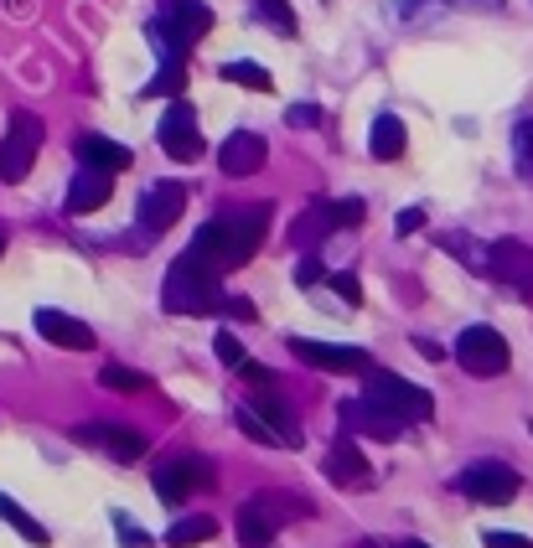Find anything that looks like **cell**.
Returning a JSON list of instances; mask_svg holds the SVG:
<instances>
[{"label":"cell","instance_id":"obj_1","mask_svg":"<svg viewBox=\"0 0 533 548\" xmlns=\"http://www.w3.org/2000/svg\"><path fill=\"white\" fill-rule=\"evenodd\" d=\"M223 274H213L207 264H197L192 254H182L171 269H166V290H161V300H166V311L171 316H207V311H218L223 306Z\"/></svg>","mask_w":533,"mask_h":548},{"label":"cell","instance_id":"obj_2","mask_svg":"<svg viewBox=\"0 0 533 548\" xmlns=\"http://www.w3.org/2000/svg\"><path fill=\"white\" fill-rule=\"evenodd\" d=\"M270 202H249L239 212H223V233H228V254H223V274L228 269H244L259 249H264V233H270Z\"/></svg>","mask_w":533,"mask_h":548},{"label":"cell","instance_id":"obj_3","mask_svg":"<svg viewBox=\"0 0 533 548\" xmlns=\"http://www.w3.org/2000/svg\"><path fill=\"white\" fill-rule=\"evenodd\" d=\"M368 399H378L389 414H399L404 424H425L435 414V399L420 388V383H409L399 373H383V368H368Z\"/></svg>","mask_w":533,"mask_h":548},{"label":"cell","instance_id":"obj_4","mask_svg":"<svg viewBox=\"0 0 533 548\" xmlns=\"http://www.w3.org/2000/svg\"><path fill=\"white\" fill-rule=\"evenodd\" d=\"M42 119L37 114H11L6 125V140H0V181L6 187H16V181H26V171H32V161L42 156Z\"/></svg>","mask_w":533,"mask_h":548},{"label":"cell","instance_id":"obj_5","mask_svg":"<svg viewBox=\"0 0 533 548\" xmlns=\"http://www.w3.org/2000/svg\"><path fill=\"white\" fill-rule=\"evenodd\" d=\"M456 362L471 378H502V373H508V362H513V352H508V342H502V331L466 326L456 337Z\"/></svg>","mask_w":533,"mask_h":548},{"label":"cell","instance_id":"obj_6","mask_svg":"<svg viewBox=\"0 0 533 548\" xmlns=\"http://www.w3.org/2000/svg\"><path fill=\"white\" fill-rule=\"evenodd\" d=\"M151 486H156V497H161L166 507H182V502L197 492V486H213V466H207L202 455H171V461L156 466Z\"/></svg>","mask_w":533,"mask_h":548},{"label":"cell","instance_id":"obj_7","mask_svg":"<svg viewBox=\"0 0 533 548\" xmlns=\"http://www.w3.org/2000/svg\"><path fill=\"white\" fill-rule=\"evenodd\" d=\"M156 135H161V150L171 161H197L202 156V119H197V109L187 99H171V109L161 114Z\"/></svg>","mask_w":533,"mask_h":548},{"label":"cell","instance_id":"obj_8","mask_svg":"<svg viewBox=\"0 0 533 548\" xmlns=\"http://www.w3.org/2000/svg\"><path fill=\"white\" fill-rule=\"evenodd\" d=\"M461 492L471 502H487V507H508L518 497V471L513 466H502V461H477V466H466L461 471Z\"/></svg>","mask_w":533,"mask_h":548},{"label":"cell","instance_id":"obj_9","mask_svg":"<svg viewBox=\"0 0 533 548\" xmlns=\"http://www.w3.org/2000/svg\"><path fill=\"white\" fill-rule=\"evenodd\" d=\"M290 352L316 373H368L373 357L363 347H342V342H311V337H290Z\"/></svg>","mask_w":533,"mask_h":548},{"label":"cell","instance_id":"obj_10","mask_svg":"<svg viewBox=\"0 0 533 548\" xmlns=\"http://www.w3.org/2000/svg\"><path fill=\"white\" fill-rule=\"evenodd\" d=\"M182 207H187V187H182V181H156V187L140 192L135 223H140V233H166L176 218H182Z\"/></svg>","mask_w":533,"mask_h":548},{"label":"cell","instance_id":"obj_11","mask_svg":"<svg viewBox=\"0 0 533 548\" xmlns=\"http://www.w3.org/2000/svg\"><path fill=\"white\" fill-rule=\"evenodd\" d=\"M342 430L347 435H363V440H399V430H404V419L399 414H389L378 399H347L342 404Z\"/></svg>","mask_w":533,"mask_h":548},{"label":"cell","instance_id":"obj_12","mask_svg":"<svg viewBox=\"0 0 533 548\" xmlns=\"http://www.w3.org/2000/svg\"><path fill=\"white\" fill-rule=\"evenodd\" d=\"M487 274L502 285H513V290H528L533 285V249L518 238H497L487 243Z\"/></svg>","mask_w":533,"mask_h":548},{"label":"cell","instance_id":"obj_13","mask_svg":"<svg viewBox=\"0 0 533 548\" xmlns=\"http://www.w3.org/2000/svg\"><path fill=\"white\" fill-rule=\"evenodd\" d=\"M264 161H270V145H264L254 130H233V135L218 145L223 176H254V171H264Z\"/></svg>","mask_w":533,"mask_h":548},{"label":"cell","instance_id":"obj_14","mask_svg":"<svg viewBox=\"0 0 533 548\" xmlns=\"http://www.w3.org/2000/svg\"><path fill=\"white\" fill-rule=\"evenodd\" d=\"M78 440L83 445H99L120 466H130V461H140V455H145V435L125 430V424H78Z\"/></svg>","mask_w":533,"mask_h":548},{"label":"cell","instance_id":"obj_15","mask_svg":"<svg viewBox=\"0 0 533 548\" xmlns=\"http://www.w3.org/2000/svg\"><path fill=\"white\" fill-rule=\"evenodd\" d=\"M37 331H42L52 347H63V352H94V331H88L78 316H68V311L42 306L37 311Z\"/></svg>","mask_w":533,"mask_h":548},{"label":"cell","instance_id":"obj_16","mask_svg":"<svg viewBox=\"0 0 533 548\" xmlns=\"http://www.w3.org/2000/svg\"><path fill=\"white\" fill-rule=\"evenodd\" d=\"M114 197V171H94V166H78L73 187H68V212H99Z\"/></svg>","mask_w":533,"mask_h":548},{"label":"cell","instance_id":"obj_17","mask_svg":"<svg viewBox=\"0 0 533 548\" xmlns=\"http://www.w3.org/2000/svg\"><path fill=\"white\" fill-rule=\"evenodd\" d=\"M249 409L264 419V424H270V430H275V440L280 445H301V424H295L290 419V404L280 399V393L270 388V383H264L259 393H254V399H249Z\"/></svg>","mask_w":533,"mask_h":548},{"label":"cell","instance_id":"obj_18","mask_svg":"<svg viewBox=\"0 0 533 548\" xmlns=\"http://www.w3.org/2000/svg\"><path fill=\"white\" fill-rule=\"evenodd\" d=\"M239 543L244 548H270L275 543V533H280V523H275V512H270V502L264 497H254V502H244L239 507Z\"/></svg>","mask_w":533,"mask_h":548},{"label":"cell","instance_id":"obj_19","mask_svg":"<svg viewBox=\"0 0 533 548\" xmlns=\"http://www.w3.org/2000/svg\"><path fill=\"white\" fill-rule=\"evenodd\" d=\"M78 161H83V166H94V171H114V176L135 166L130 145H120V140H104V135H83V140H78Z\"/></svg>","mask_w":533,"mask_h":548},{"label":"cell","instance_id":"obj_20","mask_svg":"<svg viewBox=\"0 0 533 548\" xmlns=\"http://www.w3.org/2000/svg\"><path fill=\"white\" fill-rule=\"evenodd\" d=\"M337 233V218H332V202H311L301 218L290 223V243L295 249H321V238Z\"/></svg>","mask_w":533,"mask_h":548},{"label":"cell","instance_id":"obj_21","mask_svg":"<svg viewBox=\"0 0 533 548\" xmlns=\"http://www.w3.org/2000/svg\"><path fill=\"white\" fill-rule=\"evenodd\" d=\"M145 37H151V47H156V57L161 63H187V52H192V37L176 26L171 16H156L151 26H145Z\"/></svg>","mask_w":533,"mask_h":548},{"label":"cell","instance_id":"obj_22","mask_svg":"<svg viewBox=\"0 0 533 548\" xmlns=\"http://www.w3.org/2000/svg\"><path fill=\"white\" fill-rule=\"evenodd\" d=\"M368 150H373L378 161H399L404 150H409L404 119H399V114H378V119H373V135H368Z\"/></svg>","mask_w":533,"mask_h":548},{"label":"cell","instance_id":"obj_23","mask_svg":"<svg viewBox=\"0 0 533 548\" xmlns=\"http://www.w3.org/2000/svg\"><path fill=\"white\" fill-rule=\"evenodd\" d=\"M187 254H192L197 264H207L213 274H223V254H228V233H223V218L202 223V228L192 233V243H187Z\"/></svg>","mask_w":533,"mask_h":548},{"label":"cell","instance_id":"obj_24","mask_svg":"<svg viewBox=\"0 0 533 548\" xmlns=\"http://www.w3.org/2000/svg\"><path fill=\"white\" fill-rule=\"evenodd\" d=\"M327 471H332V481H342V486H358V481H368V461H363V450L352 445V435H342V440L332 445V455H327Z\"/></svg>","mask_w":533,"mask_h":548},{"label":"cell","instance_id":"obj_25","mask_svg":"<svg viewBox=\"0 0 533 548\" xmlns=\"http://www.w3.org/2000/svg\"><path fill=\"white\" fill-rule=\"evenodd\" d=\"M161 16H171V21L192 37V42L213 32V11H207L202 0H161Z\"/></svg>","mask_w":533,"mask_h":548},{"label":"cell","instance_id":"obj_26","mask_svg":"<svg viewBox=\"0 0 533 548\" xmlns=\"http://www.w3.org/2000/svg\"><path fill=\"white\" fill-rule=\"evenodd\" d=\"M213 533H218V523L207 512H197V517H176V523L166 528V543L171 548H192V543H207Z\"/></svg>","mask_w":533,"mask_h":548},{"label":"cell","instance_id":"obj_27","mask_svg":"<svg viewBox=\"0 0 533 548\" xmlns=\"http://www.w3.org/2000/svg\"><path fill=\"white\" fill-rule=\"evenodd\" d=\"M0 517H6V523H11V528H16L26 543H37V548H47V543H52V538H47V528H42V523H37V517L26 512L21 502H11L6 492H0Z\"/></svg>","mask_w":533,"mask_h":548},{"label":"cell","instance_id":"obj_28","mask_svg":"<svg viewBox=\"0 0 533 548\" xmlns=\"http://www.w3.org/2000/svg\"><path fill=\"white\" fill-rule=\"evenodd\" d=\"M218 73H223V83H239V88H254V94H270V88H275L270 68H259V63H249V57H239V63H223Z\"/></svg>","mask_w":533,"mask_h":548},{"label":"cell","instance_id":"obj_29","mask_svg":"<svg viewBox=\"0 0 533 548\" xmlns=\"http://www.w3.org/2000/svg\"><path fill=\"white\" fill-rule=\"evenodd\" d=\"M182 88H187V63H161L145 94H151V99H156V94H161V99H182Z\"/></svg>","mask_w":533,"mask_h":548},{"label":"cell","instance_id":"obj_30","mask_svg":"<svg viewBox=\"0 0 533 548\" xmlns=\"http://www.w3.org/2000/svg\"><path fill=\"white\" fill-rule=\"evenodd\" d=\"M99 388H109V393H140V388H145V373L125 368V362H104Z\"/></svg>","mask_w":533,"mask_h":548},{"label":"cell","instance_id":"obj_31","mask_svg":"<svg viewBox=\"0 0 533 548\" xmlns=\"http://www.w3.org/2000/svg\"><path fill=\"white\" fill-rule=\"evenodd\" d=\"M513 150H518V176L533 181V119H518L513 125Z\"/></svg>","mask_w":533,"mask_h":548},{"label":"cell","instance_id":"obj_32","mask_svg":"<svg viewBox=\"0 0 533 548\" xmlns=\"http://www.w3.org/2000/svg\"><path fill=\"white\" fill-rule=\"evenodd\" d=\"M233 424H239V430H244L249 440H259V445H280V440H275V430H270V424H264V419L249 409V404H239V409H233Z\"/></svg>","mask_w":533,"mask_h":548},{"label":"cell","instance_id":"obj_33","mask_svg":"<svg viewBox=\"0 0 533 548\" xmlns=\"http://www.w3.org/2000/svg\"><path fill=\"white\" fill-rule=\"evenodd\" d=\"M440 243H446V249L466 264V269H477V274H487V254H477V243H471L466 233H446V238H440Z\"/></svg>","mask_w":533,"mask_h":548},{"label":"cell","instance_id":"obj_34","mask_svg":"<svg viewBox=\"0 0 533 548\" xmlns=\"http://www.w3.org/2000/svg\"><path fill=\"white\" fill-rule=\"evenodd\" d=\"M254 6H259V16L270 21L280 37H295V16H290V6H285V0H254Z\"/></svg>","mask_w":533,"mask_h":548},{"label":"cell","instance_id":"obj_35","mask_svg":"<svg viewBox=\"0 0 533 548\" xmlns=\"http://www.w3.org/2000/svg\"><path fill=\"white\" fill-rule=\"evenodd\" d=\"M213 352H218V362H223V368H239V362L249 357V352H244V342L233 337V331H218V342H213Z\"/></svg>","mask_w":533,"mask_h":548},{"label":"cell","instance_id":"obj_36","mask_svg":"<svg viewBox=\"0 0 533 548\" xmlns=\"http://www.w3.org/2000/svg\"><path fill=\"white\" fill-rule=\"evenodd\" d=\"M327 285L342 295V306H363V285H358V274H347V269H342V274H327Z\"/></svg>","mask_w":533,"mask_h":548},{"label":"cell","instance_id":"obj_37","mask_svg":"<svg viewBox=\"0 0 533 548\" xmlns=\"http://www.w3.org/2000/svg\"><path fill=\"white\" fill-rule=\"evenodd\" d=\"M332 218H337V228H352L368 218V207H363V197H347V202H332Z\"/></svg>","mask_w":533,"mask_h":548},{"label":"cell","instance_id":"obj_38","mask_svg":"<svg viewBox=\"0 0 533 548\" xmlns=\"http://www.w3.org/2000/svg\"><path fill=\"white\" fill-rule=\"evenodd\" d=\"M321 280H327V269H321L316 254H306L301 264H295V285H306V290H311V285H321Z\"/></svg>","mask_w":533,"mask_h":548},{"label":"cell","instance_id":"obj_39","mask_svg":"<svg viewBox=\"0 0 533 548\" xmlns=\"http://www.w3.org/2000/svg\"><path fill=\"white\" fill-rule=\"evenodd\" d=\"M285 119H290L295 130H316V125H321V109H316V104H290Z\"/></svg>","mask_w":533,"mask_h":548},{"label":"cell","instance_id":"obj_40","mask_svg":"<svg viewBox=\"0 0 533 548\" xmlns=\"http://www.w3.org/2000/svg\"><path fill=\"white\" fill-rule=\"evenodd\" d=\"M425 228V207H404L399 218H394V233L399 238H409V233H420Z\"/></svg>","mask_w":533,"mask_h":548},{"label":"cell","instance_id":"obj_41","mask_svg":"<svg viewBox=\"0 0 533 548\" xmlns=\"http://www.w3.org/2000/svg\"><path fill=\"white\" fill-rule=\"evenodd\" d=\"M482 543L487 548H533V538H523V533H482Z\"/></svg>","mask_w":533,"mask_h":548},{"label":"cell","instance_id":"obj_42","mask_svg":"<svg viewBox=\"0 0 533 548\" xmlns=\"http://www.w3.org/2000/svg\"><path fill=\"white\" fill-rule=\"evenodd\" d=\"M114 528H120V538H125V548H145V533L130 523V517L125 512H114Z\"/></svg>","mask_w":533,"mask_h":548},{"label":"cell","instance_id":"obj_43","mask_svg":"<svg viewBox=\"0 0 533 548\" xmlns=\"http://www.w3.org/2000/svg\"><path fill=\"white\" fill-rule=\"evenodd\" d=\"M218 311H228L233 321H254V306H249V300H239V295H223Z\"/></svg>","mask_w":533,"mask_h":548},{"label":"cell","instance_id":"obj_44","mask_svg":"<svg viewBox=\"0 0 533 548\" xmlns=\"http://www.w3.org/2000/svg\"><path fill=\"white\" fill-rule=\"evenodd\" d=\"M456 6H466V11H502V0H456Z\"/></svg>","mask_w":533,"mask_h":548},{"label":"cell","instance_id":"obj_45","mask_svg":"<svg viewBox=\"0 0 533 548\" xmlns=\"http://www.w3.org/2000/svg\"><path fill=\"white\" fill-rule=\"evenodd\" d=\"M404 548H430V543H420V538H409V543H404Z\"/></svg>","mask_w":533,"mask_h":548},{"label":"cell","instance_id":"obj_46","mask_svg":"<svg viewBox=\"0 0 533 548\" xmlns=\"http://www.w3.org/2000/svg\"><path fill=\"white\" fill-rule=\"evenodd\" d=\"M0 254H6V238H0Z\"/></svg>","mask_w":533,"mask_h":548},{"label":"cell","instance_id":"obj_47","mask_svg":"<svg viewBox=\"0 0 533 548\" xmlns=\"http://www.w3.org/2000/svg\"><path fill=\"white\" fill-rule=\"evenodd\" d=\"M363 548H378V543H363Z\"/></svg>","mask_w":533,"mask_h":548}]
</instances>
